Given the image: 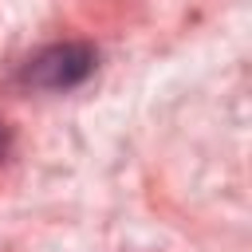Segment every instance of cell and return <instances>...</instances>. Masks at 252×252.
<instances>
[{"label": "cell", "instance_id": "cell-1", "mask_svg": "<svg viewBox=\"0 0 252 252\" xmlns=\"http://www.w3.org/2000/svg\"><path fill=\"white\" fill-rule=\"evenodd\" d=\"M98 51L83 39H59L39 47L24 67H20V83L35 87V91H75L94 75Z\"/></svg>", "mask_w": 252, "mask_h": 252}, {"label": "cell", "instance_id": "cell-2", "mask_svg": "<svg viewBox=\"0 0 252 252\" xmlns=\"http://www.w3.org/2000/svg\"><path fill=\"white\" fill-rule=\"evenodd\" d=\"M8 150H12V134H8V126L0 122V158H4Z\"/></svg>", "mask_w": 252, "mask_h": 252}]
</instances>
